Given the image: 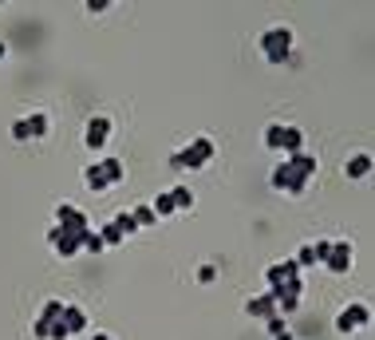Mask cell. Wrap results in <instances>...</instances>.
I'll return each mask as SVG.
<instances>
[{"label": "cell", "mask_w": 375, "mask_h": 340, "mask_svg": "<svg viewBox=\"0 0 375 340\" xmlns=\"http://www.w3.org/2000/svg\"><path fill=\"white\" fill-rule=\"evenodd\" d=\"M257 48H261V56H265L273 67L288 64V60H293V28H288V24L265 28V32L257 36Z\"/></svg>", "instance_id": "6da1fadb"}, {"label": "cell", "mask_w": 375, "mask_h": 340, "mask_svg": "<svg viewBox=\"0 0 375 340\" xmlns=\"http://www.w3.org/2000/svg\"><path fill=\"white\" fill-rule=\"evenodd\" d=\"M209 159H214V143H209L205 135H198L190 146L174 150L170 166H174V170H202V166H209Z\"/></svg>", "instance_id": "7a4b0ae2"}, {"label": "cell", "mask_w": 375, "mask_h": 340, "mask_svg": "<svg viewBox=\"0 0 375 340\" xmlns=\"http://www.w3.org/2000/svg\"><path fill=\"white\" fill-rule=\"evenodd\" d=\"M372 324V308L363 305V301H352V305L340 308V317H336V332L340 337H352V332H360Z\"/></svg>", "instance_id": "3957f363"}, {"label": "cell", "mask_w": 375, "mask_h": 340, "mask_svg": "<svg viewBox=\"0 0 375 340\" xmlns=\"http://www.w3.org/2000/svg\"><path fill=\"white\" fill-rule=\"evenodd\" d=\"M47 245H52L63 261H71V258H79V253H83V234H71V229L52 226V229H47Z\"/></svg>", "instance_id": "277c9868"}, {"label": "cell", "mask_w": 375, "mask_h": 340, "mask_svg": "<svg viewBox=\"0 0 375 340\" xmlns=\"http://www.w3.org/2000/svg\"><path fill=\"white\" fill-rule=\"evenodd\" d=\"M107 139H111V119L107 115H91L87 119V131H83V146L87 150H103Z\"/></svg>", "instance_id": "5b68a950"}, {"label": "cell", "mask_w": 375, "mask_h": 340, "mask_svg": "<svg viewBox=\"0 0 375 340\" xmlns=\"http://www.w3.org/2000/svg\"><path fill=\"white\" fill-rule=\"evenodd\" d=\"M56 226H60V229H71V234H87V229H91V222H87V214H83V210H76V206L60 202V206H56Z\"/></svg>", "instance_id": "8992f818"}, {"label": "cell", "mask_w": 375, "mask_h": 340, "mask_svg": "<svg viewBox=\"0 0 375 340\" xmlns=\"http://www.w3.org/2000/svg\"><path fill=\"white\" fill-rule=\"evenodd\" d=\"M324 269L336 273V277L352 273V245H348V242H332V253L324 258Z\"/></svg>", "instance_id": "52a82bcc"}, {"label": "cell", "mask_w": 375, "mask_h": 340, "mask_svg": "<svg viewBox=\"0 0 375 340\" xmlns=\"http://www.w3.org/2000/svg\"><path fill=\"white\" fill-rule=\"evenodd\" d=\"M293 277H300V265L293 258H284V261H273L265 269V285L269 289H277V285H284V281H293Z\"/></svg>", "instance_id": "ba28073f"}, {"label": "cell", "mask_w": 375, "mask_h": 340, "mask_svg": "<svg viewBox=\"0 0 375 340\" xmlns=\"http://www.w3.org/2000/svg\"><path fill=\"white\" fill-rule=\"evenodd\" d=\"M60 328L67 332V337H76V332H83V328H87V313H83L79 305H63Z\"/></svg>", "instance_id": "9c48e42d"}, {"label": "cell", "mask_w": 375, "mask_h": 340, "mask_svg": "<svg viewBox=\"0 0 375 340\" xmlns=\"http://www.w3.org/2000/svg\"><path fill=\"white\" fill-rule=\"evenodd\" d=\"M245 313H249V317H261V321H269V317H277V301H273L269 293H261V297L245 301Z\"/></svg>", "instance_id": "30bf717a"}, {"label": "cell", "mask_w": 375, "mask_h": 340, "mask_svg": "<svg viewBox=\"0 0 375 340\" xmlns=\"http://www.w3.org/2000/svg\"><path fill=\"white\" fill-rule=\"evenodd\" d=\"M344 174L348 179H367V174H372V155H367V150L352 155V159L344 162Z\"/></svg>", "instance_id": "8fae6325"}, {"label": "cell", "mask_w": 375, "mask_h": 340, "mask_svg": "<svg viewBox=\"0 0 375 340\" xmlns=\"http://www.w3.org/2000/svg\"><path fill=\"white\" fill-rule=\"evenodd\" d=\"M284 162H288V170H297V174H304V179H312L316 170H320V162H316L308 150H300V155H288Z\"/></svg>", "instance_id": "7c38bea8"}, {"label": "cell", "mask_w": 375, "mask_h": 340, "mask_svg": "<svg viewBox=\"0 0 375 340\" xmlns=\"http://www.w3.org/2000/svg\"><path fill=\"white\" fill-rule=\"evenodd\" d=\"M95 166L103 170V179H107V186H119V182L126 179V170H123V162H119V159H99Z\"/></svg>", "instance_id": "4fadbf2b"}, {"label": "cell", "mask_w": 375, "mask_h": 340, "mask_svg": "<svg viewBox=\"0 0 375 340\" xmlns=\"http://www.w3.org/2000/svg\"><path fill=\"white\" fill-rule=\"evenodd\" d=\"M28 131H32V139H47V131H52V115L47 111L28 115Z\"/></svg>", "instance_id": "5bb4252c"}, {"label": "cell", "mask_w": 375, "mask_h": 340, "mask_svg": "<svg viewBox=\"0 0 375 340\" xmlns=\"http://www.w3.org/2000/svg\"><path fill=\"white\" fill-rule=\"evenodd\" d=\"M83 186H87V190H95V194H103V190H111L107 186V179H103V170H99V166H87V170H83Z\"/></svg>", "instance_id": "9a60e30c"}, {"label": "cell", "mask_w": 375, "mask_h": 340, "mask_svg": "<svg viewBox=\"0 0 375 340\" xmlns=\"http://www.w3.org/2000/svg\"><path fill=\"white\" fill-rule=\"evenodd\" d=\"M284 166H288V162H284ZM308 182L312 179H304V174H297V170H288V186H284V194L288 198H304L308 194Z\"/></svg>", "instance_id": "2e32d148"}, {"label": "cell", "mask_w": 375, "mask_h": 340, "mask_svg": "<svg viewBox=\"0 0 375 340\" xmlns=\"http://www.w3.org/2000/svg\"><path fill=\"white\" fill-rule=\"evenodd\" d=\"M284 131H288V123H269L265 127V146L269 150H284Z\"/></svg>", "instance_id": "e0dca14e"}, {"label": "cell", "mask_w": 375, "mask_h": 340, "mask_svg": "<svg viewBox=\"0 0 375 340\" xmlns=\"http://www.w3.org/2000/svg\"><path fill=\"white\" fill-rule=\"evenodd\" d=\"M300 150H304V131L288 127L284 131V155H300Z\"/></svg>", "instance_id": "ac0fdd59"}, {"label": "cell", "mask_w": 375, "mask_h": 340, "mask_svg": "<svg viewBox=\"0 0 375 340\" xmlns=\"http://www.w3.org/2000/svg\"><path fill=\"white\" fill-rule=\"evenodd\" d=\"M150 210H155V218H170V214H178V210H174V198H170V190H166V194H155V202H150Z\"/></svg>", "instance_id": "d6986e66"}, {"label": "cell", "mask_w": 375, "mask_h": 340, "mask_svg": "<svg viewBox=\"0 0 375 340\" xmlns=\"http://www.w3.org/2000/svg\"><path fill=\"white\" fill-rule=\"evenodd\" d=\"M170 198H174V210H194V190L190 186H174Z\"/></svg>", "instance_id": "ffe728a7"}, {"label": "cell", "mask_w": 375, "mask_h": 340, "mask_svg": "<svg viewBox=\"0 0 375 340\" xmlns=\"http://www.w3.org/2000/svg\"><path fill=\"white\" fill-rule=\"evenodd\" d=\"M111 222L119 226V234H123V238H130V234H139V226H135V218H130V210H119L115 218H111Z\"/></svg>", "instance_id": "44dd1931"}, {"label": "cell", "mask_w": 375, "mask_h": 340, "mask_svg": "<svg viewBox=\"0 0 375 340\" xmlns=\"http://www.w3.org/2000/svg\"><path fill=\"white\" fill-rule=\"evenodd\" d=\"M269 186L284 194V186H288V166H284V162H277V166H273V174H269Z\"/></svg>", "instance_id": "7402d4cb"}, {"label": "cell", "mask_w": 375, "mask_h": 340, "mask_svg": "<svg viewBox=\"0 0 375 340\" xmlns=\"http://www.w3.org/2000/svg\"><path fill=\"white\" fill-rule=\"evenodd\" d=\"M99 238H103V245H107V249H111V245H123V242H126L123 234H119V226H115V222H107V226L99 229Z\"/></svg>", "instance_id": "603a6c76"}, {"label": "cell", "mask_w": 375, "mask_h": 340, "mask_svg": "<svg viewBox=\"0 0 375 340\" xmlns=\"http://www.w3.org/2000/svg\"><path fill=\"white\" fill-rule=\"evenodd\" d=\"M103 249H107V245H103V238H99L95 229H87V234H83V253H95V258H99Z\"/></svg>", "instance_id": "cb8c5ba5"}, {"label": "cell", "mask_w": 375, "mask_h": 340, "mask_svg": "<svg viewBox=\"0 0 375 340\" xmlns=\"http://www.w3.org/2000/svg\"><path fill=\"white\" fill-rule=\"evenodd\" d=\"M130 218H135V226H155L158 218H155V210H150V206H135V210H130Z\"/></svg>", "instance_id": "d4e9b609"}, {"label": "cell", "mask_w": 375, "mask_h": 340, "mask_svg": "<svg viewBox=\"0 0 375 340\" xmlns=\"http://www.w3.org/2000/svg\"><path fill=\"white\" fill-rule=\"evenodd\" d=\"M63 317V301H44V308H40V321H60Z\"/></svg>", "instance_id": "484cf974"}, {"label": "cell", "mask_w": 375, "mask_h": 340, "mask_svg": "<svg viewBox=\"0 0 375 340\" xmlns=\"http://www.w3.org/2000/svg\"><path fill=\"white\" fill-rule=\"evenodd\" d=\"M12 139H16V143H28V139H32L28 119H16V123H12Z\"/></svg>", "instance_id": "4316f807"}, {"label": "cell", "mask_w": 375, "mask_h": 340, "mask_svg": "<svg viewBox=\"0 0 375 340\" xmlns=\"http://www.w3.org/2000/svg\"><path fill=\"white\" fill-rule=\"evenodd\" d=\"M332 253V242H324V238H320V242H312V258H316V265H324V258H328Z\"/></svg>", "instance_id": "83f0119b"}, {"label": "cell", "mask_w": 375, "mask_h": 340, "mask_svg": "<svg viewBox=\"0 0 375 340\" xmlns=\"http://www.w3.org/2000/svg\"><path fill=\"white\" fill-rule=\"evenodd\" d=\"M265 328H269V337H281V332H288L284 317H269V321H265Z\"/></svg>", "instance_id": "f1b7e54d"}, {"label": "cell", "mask_w": 375, "mask_h": 340, "mask_svg": "<svg viewBox=\"0 0 375 340\" xmlns=\"http://www.w3.org/2000/svg\"><path fill=\"white\" fill-rule=\"evenodd\" d=\"M293 261H297L300 269H304V265H316V258H312V245H300V253H297Z\"/></svg>", "instance_id": "f546056e"}, {"label": "cell", "mask_w": 375, "mask_h": 340, "mask_svg": "<svg viewBox=\"0 0 375 340\" xmlns=\"http://www.w3.org/2000/svg\"><path fill=\"white\" fill-rule=\"evenodd\" d=\"M47 328H52V321H40V317H36V321H32V337L47 340Z\"/></svg>", "instance_id": "4dcf8cb0"}, {"label": "cell", "mask_w": 375, "mask_h": 340, "mask_svg": "<svg viewBox=\"0 0 375 340\" xmlns=\"http://www.w3.org/2000/svg\"><path fill=\"white\" fill-rule=\"evenodd\" d=\"M214 277H218V269H214V265H202V269H198V281H202V285H209Z\"/></svg>", "instance_id": "1f68e13d"}, {"label": "cell", "mask_w": 375, "mask_h": 340, "mask_svg": "<svg viewBox=\"0 0 375 340\" xmlns=\"http://www.w3.org/2000/svg\"><path fill=\"white\" fill-rule=\"evenodd\" d=\"M83 8H87V12H107L111 4H107V0H87V4H83Z\"/></svg>", "instance_id": "d6a6232c"}, {"label": "cell", "mask_w": 375, "mask_h": 340, "mask_svg": "<svg viewBox=\"0 0 375 340\" xmlns=\"http://www.w3.org/2000/svg\"><path fill=\"white\" fill-rule=\"evenodd\" d=\"M91 340H115V337H111V332H95Z\"/></svg>", "instance_id": "836d02e7"}, {"label": "cell", "mask_w": 375, "mask_h": 340, "mask_svg": "<svg viewBox=\"0 0 375 340\" xmlns=\"http://www.w3.org/2000/svg\"><path fill=\"white\" fill-rule=\"evenodd\" d=\"M273 340H293V332H281V337H273Z\"/></svg>", "instance_id": "e575fe53"}, {"label": "cell", "mask_w": 375, "mask_h": 340, "mask_svg": "<svg viewBox=\"0 0 375 340\" xmlns=\"http://www.w3.org/2000/svg\"><path fill=\"white\" fill-rule=\"evenodd\" d=\"M4 56H8V48H4V44H0V60H4Z\"/></svg>", "instance_id": "d590c367"}]
</instances>
